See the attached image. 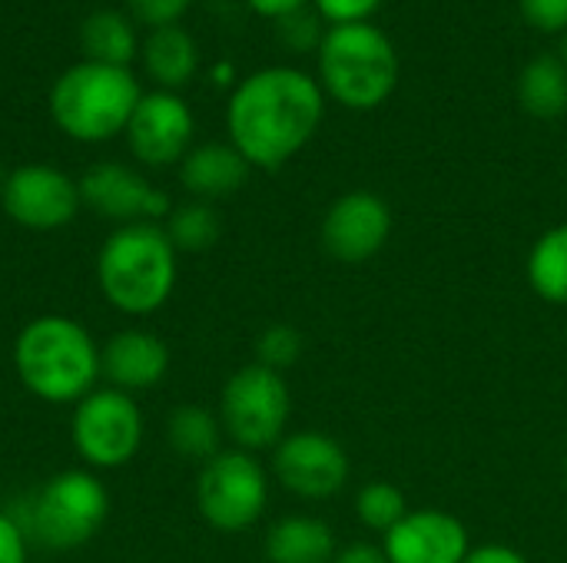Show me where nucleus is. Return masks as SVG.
Instances as JSON below:
<instances>
[{
	"mask_svg": "<svg viewBox=\"0 0 567 563\" xmlns=\"http://www.w3.org/2000/svg\"><path fill=\"white\" fill-rule=\"evenodd\" d=\"M166 441L179 458L206 465L209 458H216L223 451L219 448V441H223L219 415H213L203 405H179L166 421Z\"/></svg>",
	"mask_w": 567,
	"mask_h": 563,
	"instance_id": "nucleus-21",
	"label": "nucleus"
},
{
	"mask_svg": "<svg viewBox=\"0 0 567 563\" xmlns=\"http://www.w3.org/2000/svg\"><path fill=\"white\" fill-rule=\"evenodd\" d=\"M249 169L252 166L243 159V153L233 143H203L183 156L179 183L186 186L193 199L213 202V199L233 196L246 183Z\"/></svg>",
	"mask_w": 567,
	"mask_h": 563,
	"instance_id": "nucleus-17",
	"label": "nucleus"
},
{
	"mask_svg": "<svg viewBox=\"0 0 567 563\" xmlns=\"http://www.w3.org/2000/svg\"><path fill=\"white\" fill-rule=\"evenodd\" d=\"M126 3H130V10H133L143 23L169 27V23H176V20L186 13V7H189L193 0H126Z\"/></svg>",
	"mask_w": 567,
	"mask_h": 563,
	"instance_id": "nucleus-29",
	"label": "nucleus"
},
{
	"mask_svg": "<svg viewBox=\"0 0 567 563\" xmlns=\"http://www.w3.org/2000/svg\"><path fill=\"white\" fill-rule=\"evenodd\" d=\"M322 113L326 93L319 80L292 66H266L229 96V143L249 166L279 169L316 136Z\"/></svg>",
	"mask_w": 567,
	"mask_h": 563,
	"instance_id": "nucleus-1",
	"label": "nucleus"
},
{
	"mask_svg": "<svg viewBox=\"0 0 567 563\" xmlns=\"http://www.w3.org/2000/svg\"><path fill=\"white\" fill-rule=\"evenodd\" d=\"M319 86L349 110H375L399 86V53L375 23L329 27L319 40Z\"/></svg>",
	"mask_w": 567,
	"mask_h": 563,
	"instance_id": "nucleus-4",
	"label": "nucleus"
},
{
	"mask_svg": "<svg viewBox=\"0 0 567 563\" xmlns=\"http://www.w3.org/2000/svg\"><path fill=\"white\" fill-rule=\"evenodd\" d=\"M292 398L279 372L262 365L239 368L219 395V425L223 435L236 441L239 451H266L286 438Z\"/></svg>",
	"mask_w": 567,
	"mask_h": 563,
	"instance_id": "nucleus-7",
	"label": "nucleus"
},
{
	"mask_svg": "<svg viewBox=\"0 0 567 563\" xmlns=\"http://www.w3.org/2000/svg\"><path fill=\"white\" fill-rule=\"evenodd\" d=\"M13 372L33 398L76 405L103 378L100 345L76 319L40 315L17 332Z\"/></svg>",
	"mask_w": 567,
	"mask_h": 563,
	"instance_id": "nucleus-2",
	"label": "nucleus"
},
{
	"mask_svg": "<svg viewBox=\"0 0 567 563\" xmlns=\"http://www.w3.org/2000/svg\"><path fill=\"white\" fill-rule=\"evenodd\" d=\"M528 285L551 305H567V222L548 229L528 252Z\"/></svg>",
	"mask_w": 567,
	"mask_h": 563,
	"instance_id": "nucleus-23",
	"label": "nucleus"
},
{
	"mask_svg": "<svg viewBox=\"0 0 567 563\" xmlns=\"http://www.w3.org/2000/svg\"><path fill=\"white\" fill-rule=\"evenodd\" d=\"M355 514L359 521L369 528V531H379V534H389L405 514H409V504H405V494L389 484V481H372L359 491L355 498Z\"/></svg>",
	"mask_w": 567,
	"mask_h": 563,
	"instance_id": "nucleus-25",
	"label": "nucleus"
},
{
	"mask_svg": "<svg viewBox=\"0 0 567 563\" xmlns=\"http://www.w3.org/2000/svg\"><path fill=\"white\" fill-rule=\"evenodd\" d=\"M110 514V494L93 471L70 468L43 481L23 508L20 528L43 548L73 551L86 544Z\"/></svg>",
	"mask_w": 567,
	"mask_h": 563,
	"instance_id": "nucleus-6",
	"label": "nucleus"
},
{
	"mask_svg": "<svg viewBox=\"0 0 567 563\" xmlns=\"http://www.w3.org/2000/svg\"><path fill=\"white\" fill-rule=\"evenodd\" d=\"M392 236V209L369 189L339 196L322 219V246L339 262H365L382 252Z\"/></svg>",
	"mask_w": 567,
	"mask_h": 563,
	"instance_id": "nucleus-12",
	"label": "nucleus"
},
{
	"mask_svg": "<svg viewBox=\"0 0 567 563\" xmlns=\"http://www.w3.org/2000/svg\"><path fill=\"white\" fill-rule=\"evenodd\" d=\"M176 246L159 222H133L110 232L96 256L103 299L133 319L159 312L176 289Z\"/></svg>",
	"mask_w": 567,
	"mask_h": 563,
	"instance_id": "nucleus-3",
	"label": "nucleus"
},
{
	"mask_svg": "<svg viewBox=\"0 0 567 563\" xmlns=\"http://www.w3.org/2000/svg\"><path fill=\"white\" fill-rule=\"evenodd\" d=\"M272 471L289 494L306 501H322L346 488L349 455L336 438L322 431H296L276 445Z\"/></svg>",
	"mask_w": 567,
	"mask_h": 563,
	"instance_id": "nucleus-11",
	"label": "nucleus"
},
{
	"mask_svg": "<svg viewBox=\"0 0 567 563\" xmlns=\"http://www.w3.org/2000/svg\"><path fill=\"white\" fill-rule=\"evenodd\" d=\"M123 133L140 163L146 166L183 163L193 143V113L176 93L156 90L140 96Z\"/></svg>",
	"mask_w": 567,
	"mask_h": 563,
	"instance_id": "nucleus-14",
	"label": "nucleus"
},
{
	"mask_svg": "<svg viewBox=\"0 0 567 563\" xmlns=\"http://www.w3.org/2000/svg\"><path fill=\"white\" fill-rule=\"evenodd\" d=\"M143 63H146V73L166 86V90H176L183 83L193 80L196 66H199V50L193 43V37L169 23V27H156L146 43H143Z\"/></svg>",
	"mask_w": 567,
	"mask_h": 563,
	"instance_id": "nucleus-19",
	"label": "nucleus"
},
{
	"mask_svg": "<svg viewBox=\"0 0 567 563\" xmlns=\"http://www.w3.org/2000/svg\"><path fill=\"white\" fill-rule=\"evenodd\" d=\"M299 355H302V335L292 325H282V322L269 325L256 342V365L272 368L279 375L286 368H292L299 362Z\"/></svg>",
	"mask_w": 567,
	"mask_h": 563,
	"instance_id": "nucleus-26",
	"label": "nucleus"
},
{
	"mask_svg": "<svg viewBox=\"0 0 567 563\" xmlns=\"http://www.w3.org/2000/svg\"><path fill=\"white\" fill-rule=\"evenodd\" d=\"M332 557H336V538L332 528L319 518L292 514L266 531L269 563H332Z\"/></svg>",
	"mask_w": 567,
	"mask_h": 563,
	"instance_id": "nucleus-18",
	"label": "nucleus"
},
{
	"mask_svg": "<svg viewBox=\"0 0 567 563\" xmlns=\"http://www.w3.org/2000/svg\"><path fill=\"white\" fill-rule=\"evenodd\" d=\"M70 438L86 468L116 471L130 465L143 445V411L126 392L110 385L93 388L73 405Z\"/></svg>",
	"mask_w": 567,
	"mask_h": 563,
	"instance_id": "nucleus-8",
	"label": "nucleus"
},
{
	"mask_svg": "<svg viewBox=\"0 0 567 563\" xmlns=\"http://www.w3.org/2000/svg\"><path fill=\"white\" fill-rule=\"evenodd\" d=\"M465 563H528L518 551L505 548V544H488V548H472Z\"/></svg>",
	"mask_w": 567,
	"mask_h": 563,
	"instance_id": "nucleus-31",
	"label": "nucleus"
},
{
	"mask_svg": "<svg viewBox=\"0 0 567 563\" xmlns=\"http://www.w3.org/2000/svg\"><path fill=\"white\" fill-rule=\"evenodd\" d=\"M140 96V83L126 66L86 60L53 83L50 116L66 136L80 143H103L126 129Z\"/></svg>",
	"mask_w": 567,
	"mask_h": 563,
	"instance_id": "nucleus-5",
	"label": "nucleus"
},
{
	"mask_svg": "<svg viewBox=\"0 0 567 563\" xmlns=\"http://www.w3.org/2000/svg\"><path fill=\"white\" fill-rule=\"evenodd\" d=\"M332 563H389L382 548H372V544H352L346 551H336Z\"/></svg>",
	"mask_w": 567,
	"mask_h": 563,
	"instance_id": "nucleus-33",
	"label": "nucleus"
},
{
	"mask_svg": "<svg viewBox=\"0 0 567 563\" xmlns=\"http://www.w3.org/2000/svg\"><path fill=\"white\" fill-rule=\"evenodd\" d=\"M80 202L90 206L96 216L113 219L120 226L133 222H156L159 216H169V199L156 186H150L136 169L123 163H96L83 173Z\"/></svg>",
	"mask_w": 567,
	"mask_h": 563,
	"instance_id": "nucleus-13",
	"label": "nucleus"
},
{
	"mask_svg": "<svg viewBox=\"0 0 567 563\" xmlns=\"http://www.w3.org/2000/svg\"><path fill=\"white\" fill-rule=\"evenodd\" d=\"M100 372L110 388L136 395L156 388L169 372V348L156 332L123 329L100 348Z\"/></svg>",
	"mask_w": 567,
	"mask_h": 563,
	"instance_id": "nucleus-16",
	"label": "nucleus"
},
{
	"mask_svg": "<svg viewBox=\"0 0 567 563\" xmlns=\"http://www.w3.org/2000/svg\"><path fill=\"white\" fill-rule=\"evenodd\" d=\"M163 229H166L169 242L176 246V252H206L216 246V239L223 232L216 209L199 199L169 209V219Z\"/></svg>",
	"mask_w": 567,
	"mask_h": 563,
	"instance_id": "nucleus-24",
	"label": "nucleus"
},
{
	"mask_svg": "<svg viewBox=\"0 0 567 563\" xmlns=\"http://www.w3.org/2000/svg\"><path fill=\"white\" fill-rule=\"evenodd\" d=\"M319 17L332 27L346 23H369V17L382 7V0H312Z\"/></svg>",
	"mask_w": 567,
	"mask_h": 563,
	"instance_id": "nucleus-27",
	"label": "nucleus"
},
{
	"mask_svg": "<svg viewBox=\"0 0 567 563\" xmlns=\"http://www.w3.org/2000/svg\"><path fill=\"white\" fill-rule=\"evenodd\" d=\"M256 13L262 17H276V20H286L292 13H299L309 0H246Z\"/></svg>",
	"mask_w": 567,
	"mask_h": 563,
	"instance_id": "nucleus-32",
	"label": "nucleus"
},
{
	"mask_svg": "<svg viewBox=\"0 0 567 563\" xmlns=\"http://www.w3.org/2000/svg\"><path fill=\"white\" fill-rule=\"evenodd\" d=\"M80 46L86 60L106 66H126L136 53V33L130 20L116 10H96L80 27Z\"/></svg>",
	"mask_w": 567,
	"mask_h": 563,
	"instance_id": "nucleus-22",
	"label": "nucleus"
},
{
	"mask_svg": "<svg viewBox=\"0 0 567 563\" xmlns=\"http://www.w3.org/2000/svg\"><path fill=\"white\" fill-rule=\"evenodd\" d=\"M269 501V478L249 451H219L209 458L196 481V508L219 534L249 531Z\"/></svg>",
	"mask_w": 567,
	"mask_h": 563,
	"instance_id": "nucleus-9",
	"label": "nucleus"
},
{
	"mask_svg": "<svg viewBox=\"0 0 567 563\" xmlns=\"http://www.w3.org/2000/svg\"><path fill=\"white\" fill-rule=\"evenodd\" d=\"M522 17L545 33H567V0H518Z\"/></svg>",
	"mask_w": 567,
	"mask_h": 563,
	"instance_id": "nucleus-28",
	"label": "nucleus"
},
{
	"mask_svg": "<svg viewBox=\"0 0 567 563\" xmlns=\"http://www.w3.org/2000/svg\"><path fill=\"white\" fill-rule=\"evenodd\" d=\"M389 563H465L472 544L465 524L449 511H409L385 534Z\"/></svg>",
	"mask_w": 567,
	"mask_h": 563,
	"instance_id": "nucleus-15",
	"label": "nucleus"
},
{
	"mask_svg": "<svg viewBox=\"0 0 567 563\" xmlns=\"http://www.w3.org/2000/svg\"><path fill=\"white\" fill-rule=\"evenodd\" d=\"M561 60H565V63H567V40H565V56H561Z\"/></svg>",
	"mask_w": 567,
	"mask_h": 563,
	"instance_id": "nucleus-34",
	"label": "nucleus"
},
{
	"mask_svg": "<svg viewBox=\"0 0 567 563\" xmlns=\"http://www.w3.org/2000/svg\"><path fill=\"white\" fill-rule=\"evenodd\" d=\"M0 563H27V534L7 511H0Z\"/></svg>",
	"mask_w": 567,
	"mask_h": 563,
	"instance_id": "nucleus-30",
	"label": "nucleus"
},
{
	"mask_svg": "<svg viewBox=\"0 0 567 563\" xmlns=\"http://www.w3.org/2000/svg\"><path fill=\"white\" fill-rule=\"evenodd\" d=\"M3 212L33 232H53L73 222L80 202V186L56 166L30 163L7 176L0 189Z\"/></svg>",
	"mask_w": 567,
	"mask_h": 563,
	"instance_id": "nucleus-10",
	"label": "nucleus"
},
{
	"mask_svg": "<svg viewBox=\"0 0 567 563\" xmlns=\"http://www.w3.org/2000/svg\"><path fill=\"white\" fill-rule=\"evenodd\" d=\"M518 100L535 119H558L567 110V63L561 56L542 53L525 63L518 76Z\"/></svg>",
	"mask_w": 567,
	"mask_h": 563,
	"instance_id": "nucleus-20",
	"label": "nucleus"
}]
</instances>
